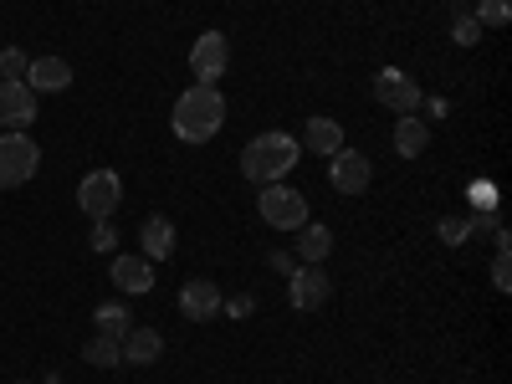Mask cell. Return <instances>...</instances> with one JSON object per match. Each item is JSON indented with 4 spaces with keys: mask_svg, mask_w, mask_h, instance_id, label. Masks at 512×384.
<instances>
[{
    "mask_svg": "<svg viewBox=\"0 0 512 384\" xmlns=\"http://www.w3.org/2000/svg\"><path fill=\"white\" fill-rule=\"evenodd\" d=\"M113 241H118V231H113V216H108V221H93V236H88V246H93V251H113Z\"/></svg>",
    "mask_w": 512,
    "mask_h": 384,
    "instance_id": "4316f807",
    "label": "cell"
},
{
    "mask_svg": "<svg viewBox=\"0 0 512 384\" xmlns=\"http://www.w3.org/2000/svg\"><path fill=\"white\" fill-rule=\"evenodd\" d=\"M272 267H277L282 277H292V272H297V256H292V251H272Z\"/></svg>",
    "mask_w": 512,
    "mask_h": 384,
    "instance_id": "83f0119b",
    "label": "cell"
},
{
    "mask_svg": "<svg viewBox=\"0 0 512 384\" xmlns=\"http://www.w3.org/2000/svg\"><path fill=\"white\" fill-rule=\"evenodd\" d=\"M287 282H292V287H287V303H292L297 313H318V308L328 303V292H333V282H328L323 267H297Z\"/></svg>",
    "mask_w": 512,
    "mask_h": 384,
    "instance_id": "9c48e42d",
    "label": "cell"
},
{
    "mask_svg": "<svg viewBox=\"0 0 512 384\" xmlns=\"http://www.w3.org/2000/svg\"><path fill=\"white\" fill-rule=\"evenodd\" d=\"M256 216H262L272 231H303L308 226V195L292 190V185H262Z\"/></svg>",
    "mask_w": 512,
    "mask_h": 384,
    "instance_id": "3957f363",
    "label": "cell"
},
{
    "mask_svg": "<svg viewBox=\"0 0 512 384\" xmlns=\"http://www.w3.org/2000/svg\"><path fill=\"white\" fill-rule=\"evenodd\" d=\"M420 108L431 113V118H446V98H420Z\"/></svg>",
    "mask_w": 512,
    "mask_h": 384,
    "instance_id": "f546056e",
    "label": "cell"
},
{
    "mask_svg": "<svg viewBox=\"0 0 512 384\" xmlns=\"http://www.w3.org/2000/svg\"><path fill=\"white\" fill-rule=\"evenodd\" d=\"M41 149L31 134H0V190H21L36 180Z\"/></svg>",
    "mask_w": 512,
    "mask_h": 384,
    "instance_id": "277c9868",
    "label": "cell"
},
{
    "mask_svg": "<svg viewBox=\"0 0 512 384\" xmlns=\"http://www.w3.org/2000/svg\"><path fill=\"white\" fill-rule=\"evenodd\" d=\"M297 159H303V144H297L292 134H256L246 149H241V175L251 180V185H282L292 169H297Z\"/></svg>",
    "mask_w": 512,
    "mask_h": 384,
    "instance_id": "7a4b0ae2",
    "label": "cell"
},
{
    "mask_svg": "<svg viewBox=\"0 0 512 384\" xmlns=\"http://www.w3.org/2000/svg\"><path fill=\"white\" fill-rule=\"evenodd\" d=\"M21 384H31V379H21Z\"/></svg>",
    "mask_w": 512,
    "mask_h": 384,
    "instance_id": "4dcf8cb0",
    "label": "cell"
},
{
    "mask_svg": "<svg viewBox=\"0 0 512 384\" xmlns=\"http://www.w3.org/2000/svg\"><path fill=\"white\" fill-rule=\"evenodd\" d=\"M221 308H226L231 318H246V313H251L256 303H251V297H231V303H221Z\"/></svg>",
    "mask_w": 512,
    "mask_h": 384,
    "instance_id": "f1b7e54d",
    "label": "cell"
},
{
    "mask_svg": "<svg viewBox=\"0 0 512 384\" xmlns=\"http://www.w3.org/2000/svg\"><path fill=\"white\" fill-rule=\"evenodd\" d=\"M123 200V180L113 175V169H93V175H82L77 185V205H82V216H93V221H108L113 210Z\"/></svg>",
    "mask_w": 512,
    "mask_h": 384,
    "instance_id": "52a82bcc",
    "label": "cell"
},
{
    "mask_svg": "<svg viewBox=\"0 0 512 384\" xmlns=\"http://www.w3.org/2000/svg\"><path fill=\"white\" fill-rule=\"evenodd\" d=\"M82 359H88L93 369H113V364H123V349H118L113 333H93L88 344H82Z\"/></svg>",
    "mask_w": 512,
    "mask_h": 384,
    "instance_id": "d6986e66",
    "label": "cell"
},
{
    "mask_svg": "<svg viewBox=\"0 0 512 384\" xmlns=\"http://www.w3.org/2000/svg\"><path fill=\"white\" fill-rule=\"evenodd\" d=\"M333 251V231L323 226V221H308L303 226V236H297V262H303V267H323V256Z\"/></svg>",
    "mask_w": 512,
    "mask_h": 384,
    "instance_id": "e0dca14e",
    "label": "cell"
},
{
    "mask_svg": "<svg viewBox=\"0 0 512 384\" xmlns=\"http://www.w3.org/2000/svg\"><path fill=\"white\" fill-rule=\"evenodd\" d=\"M26 67H31V57H26L21 47L0 52V82H26Z\"/></svg>",
    "mask_w": 512,
    "mask_h": 384,
    "instance_id": "603a6c76",
    "label": "cell"
},
{
    "mask_svg": "<svg viewBox=\"0 0 512 384\" xmlns=\"http://www.w3.org/2000/svg\"><path fill=\"white\" fill-rule=\"evenodd\" d=\"M466 200H472V210H497V185L492 180H472L466 185Z\"/></svg>",
    "mask_w": 512,
    "mask_h": 384,
    "instance_id": "cb8c5ba5",
    "label": "cell"
},
{
    "mask_svg": "<svg viewBox=\"0 0 512 384\" xmlns=\"http://www.w3.org/2000/svg\"><path fill=\"white\" fill-rule=\"evenodd\" d=\"M425 144H431V123L415 118V113H400V123H395V154L400 159H420Z\"/></svg>",
    "mask_w": 512,
    "mask_h": 384,
    "instance_id": "2e32d148",
    "label": "cell"
},
{
    "mask_svg": "<svg viewBox=\"0 0 512 384\" xmlns=\"http://www.w3.org/2000/svg\"><path fill=\"white\" fill-rule=\"evenodd\" d=\"M472 16H477L482 31H502V26L512 21V0H477V11H472Z\"/></svg>",
    "mask_w": 512,
    "mask_h": 384,
    "instance_id": "44dd1931",
    "label": "cell"
},
{
    "mask_svg": "<svg viewBox=\"0 0 512 384\" xmlns=\"http://www.w3.org/2000/svg\"><path fill=\"white\" fill-rule=\"evenodd\" d=\"M139 256L144 262H164V256H175V221L169 216H144V226H139Z\"/></svg>",
    "mask_w": 512,
    "mask_h": 384,
    "instance_id": "5bb4252c",
    "label": "cell"
},
{
    "mask_svg": "<svg viewBox=\"0 0 512 384\" xmlns=\"http://www.w3.org/2000/svg\"><path fill=\"white\" fill-rule=\"evenodd\" d=\"M26 88H31V93H67V88H72V67H67L62 57H31Z\"/></svg>",
    "mask_w": 512,
    "mask_h": 384,
    "instance_id": "7c38bea8",
    "label": "cell"
},
{
    "mask_svg": "<svg viewBox=\"0 0 512 384\" xmlns=\"http://www.w3.org/2000/svg\"><path fill=\"white\" fill-rule=\"evenodd\" d=\"M436 236H441L446 246H461L466 236H472V226H466V221H456V216H441V226H436Z\"/></svg>",
    "mask_w": 512,
    "mask_h": 384,
    "instance_id": "484cf974",
    "label": "cell"
},
{
    "mask_svg": "<svg viewBox=\"0 0 512 384\" xmlns=\"http://www.w3.org/2000/svg\"><path fill=\"white\" fill-rule=\"evenodd\" d=\"M369 93H374L379 108H390V113H415L420 98H425L420 82H415L410 72H400V67H379L374 82H369Z\"/></svg>",
    "mask_w": 512,
    "mask_h": 384,
    "instance_id": "8992f818",
    "label": "cell"
},
{
    "mask_svg": "<svg viewBox=\"0 0 512 384\" xmlns=\"http://www.w3.org/2000/svg\"><path fill=\"white\" fill-rule=\"evenodd\" d=\"M93 318H98V333H113V338H123L128 328H134V313H128V308H118V303H103Z\"/></svg>",
    "mask_w": 512,
    "mask_h": 384,
    "instance_id": "7402d4cb",
    "label": "cell"
},
{
    "mask_svg": "<svg viewBox=\"0 0 512 384\" xmlns=\"http://www.w3.org/2000/svg\"><path fill=\"white\" fill-rule=\"evenodd\" d=\"M492 241H497V262H492V287L497 292H512V236L497 226L492 231Z\"/></svg>",
    "mask_w": 512,
    "mask_h": 384,
    "instance_id": "ffe728a7",
    "label": "cell"
},
{
    "mask_svg": "<svg viewBox=\"0 0 512 384\" xmlns=\"http://www.w3.org/2000/svg\"><path fill=\"white\" fill-rule=\"evenodd\" d=\"M108 277H113L118 292H134L139 297V292L154 287V262H144V256H113V272Z\"/></svg>",
    "mask_w": 512,
    "mask_h": 384,
    "instance_id": "9a60e30c",
    "label": "cell"
},
{
    "mask_svg": "<svg viewBox=\"0 0 512 384\" xmlns=\"http://www.w3.org/2000/svg\"><path fill=\"white\" fill-rule=\"evenodd\" d=\"M221 287L210 282V277H190L185 287H180V313L190 318V323H210V318H221Z\"/></svg>",
    "mask_w": 512,
    "mask_h": 384,
    "instance_id": "8fae6325",
    "label": "cell"
},
{
    "mask_svg": "<svg viewBox=\"0 0 512 384\" xmlns=\"http://www.w3.org/2000/svg\"><path fill=\"white\" fill-rule=\"evenodd\" d=\"M169 123H175V139L185 144H210L221 134L226 123V98L221 88H205V82H195V88H185L175 98V113H169Z\"/></svg>",
    "mask_w": 512,
    "mask_h": 384,
    "instance_id": "6da1fadb",
    "label": "cell"
},
{
    "mask_svg": "<svg viewBox=\"0 0 512 384\" xmlns=\"http://www.w3.org/2000/svg\"><path fill=\"white\" fill-rule=\"evenodd\" d=\"M451 36H456V47H477L482 41V26H477V16H456V26H451Z\"/></svg>",
    "mask_w": 512,
    "mask_h": 384,
    "instance_id": "d4e9b609",
    "label": "cell"
},
{
    "mask_svg": "<svg viewBox=\"0 0 512 384\" xmlns=\"http://www.w3.org/2000/svg\"><path fill=\"white\" fill-rule=\"evenodd\" d=\"M303 149H313V154H338V149H344V128H338L333 118H308V128H303Z\"/></svg>",
    "mask_w": 512,
    "mask_h": 384,
    "instance_id": "ac0fdd59",
    "label": "cell"
},
{
    "mask_svg": "<svg viewBox=\"0 0 512 384\" xmlns=\"http://www.w3.org/2000/svg\"><path fill=\"white\" fill-rule=\"evenodd\" d=\"M328 180H333L338 195H364L369 180H374V164L364 154H354V149H338L333 164H328Z\"/></svg>",
    "mask_w": 512,
    "mask_h": 384,
    "instance_id": "30bf717a",
    "label": "cell"
},
{
    "mask_svg": "<svg viewBox=\"0 0 512 384\" xmlns=\"http://www.w3.org/2000/svg\"><path fill=\"white\" fill-rule=\"evenodd\" d=\"M190 72H195V82H205V88H216V82L231 72V41H226V31H200L195 36Z\"/></svg>",
    "mask_w": 512,
    "mask_h": 384,
    "instance_id": "5b68a950",
    "label": "cell"
},
{
    "mask_svg": "<svg viewBox=\"0 0 512 384\" xmlns=\"http://www.w3.org/2000/svg\"><path fill=\"white\" fill-rule=\"evenodd\" d=\"M36 123V93L26 82H0V128L6 134H26Z\"/></svg>",
    "mask_w": 512,
    "mask_h": 384,
    "instance_id": "ba28073f",
    "label": "cell"
},
{
    "mask_svg": "<svg viewBox=\"0 0 512 384\" xmlns=\"http://www.w3.org/2000/svg\"><path fill=\"white\" fill-rule=\"evenodd\" d=\"M118 349H123V364H154L164 354V333L149 328V323H134L118 338Z\"/></svg>",
    "mask_w": 512,
    "mask_h": 384,
    "instance_id": "4fadbf2b",
    "label": "cell"
}]
</instances>
